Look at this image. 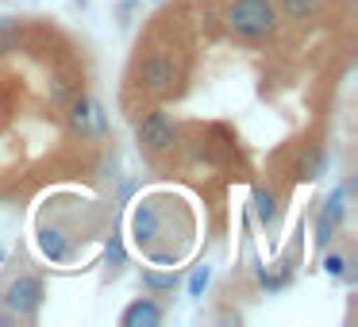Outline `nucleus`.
Instances as JSON below:
<instances>
[{
  "mask_svg": "<svg viewBox=\"0 0 358 327\" xmlns=\"http://www.w3.org/2000/svg\"><path fill=\"white\" fill-rule=\"evenodd\" d=\"M324 216L331 219V224L343 216V189H335V193H331V201H327V212H324Z\"/></svg>",
  "mask_w": 358,
  "mask_h": 327,
  "instance_id": "ddd939ff",
  "label": "nucleus"
},
{
  "mask_svg": "<svg viewBox=\"0 0 358 327\" xmlns=\"http://www.w3.org/2000/svg\"><path fill=\"white\" fill-rule=\"evenodd\" d=\"M4 304H8V312H16V316H31V312L43 304V281H39V277H20V281H12Z\"/></svg>",
  "mask_w": 358,
  "mask_h": 327,
  "instance_id": "20e7f679",
  "label": "nucleus"
},
{
  "mask_svg": "<svg viewBox=\"0 0 358 327\" xmlns=\"http://www.w3.org/2000/svg\"><path fill=\"white\" fill-rule=\"evenodd\" d=\"M0 262H4V250H0Z\"/></svg>",
  "mask_w": 358,
  "mask_h": 327,
  "instance_id": "f3484780",
  "label": "nucleus"
},
{
  "mask_svg": "<svg viewBox=\"0 0 358 327\" xmlns=\"http://www.w3.org/2000/svg\"><path fill=\"white\" fill-rule=\"evenodd\" d=\"M143 285L147 289H173L178 285V273H143Z\"/></svg>",
  "mask_w": 358,
  "mask_h": 327,
  "instance_id": "f8f14e48",
  "label": "nucleus"
},
{
  "mask_svg": "<svg viewBox=\"0 0 358 327\" xmlns=\"http://www.w3.org/2000/svg\"><path fill=\"white\" fill-rule=\"evenodd\" d=\"M120 258H124V250H120V242L112 239V242H108V262H120Z\"/></svg>",
  "mask_w": 358,
  "mask_h": 327,
  "instance_id": "dca6fc26",
  "label": "nucleus"
},
{
  "mask_svg": "<svg viewBox=\"0 0 358 327\" xmlns=\"http://www.w3.org/2000/svg\"><path fill=\"white\" fill-rule=\"evenodd\" d=\"M343 266H347V262H343L339 254H331V258H327V262H324V270L331 273V277H339V273H343Z\"/></svg>",
  "mask_w": 358,
  "mask_h": 327,
  "instance_id": "2eb2a0df",
  "label": "nucleus"
},
{
  "mask_svg": "<svg viewBox=\"0 0 358 327\" xmlns=\"http://www.w3.org/2000/svg\"><path fill=\"white\" fill-rule=\"evenodd\" d=\"M135 131H139V143L150 150V154H162V150L173 147V124L162 116V112H150V116H143Z\"/></svg>",
  "mask_w": 358,
  "mask_h": 327,
  "instance_id": "7ed1b4c3",
  "label": "nucleus"
},
{
  "mask_svg": "<svg viewBox=\"0 0 358 327\" xmlns=\"http://www.w3.org/2000/svg\"><path fill=\"white\" fill-rule=\"evenodd\" d=\"M316 8H320V0H281V12L289 20H308V16H316Z\"/></svg>",
  "mask_w": 358,
  "mask_h": 327,
  "instance_id": "6e6552de",
  "label": "nucleus"
},
{
  "mask_svg": "<svg viewBox=\"0 0 358 327\" xmlns=\"http://www.w3.org/2000/svg\"><path fill=\"white\" fill-rule=\"evenodd\" d=\"M120 324L124 327H158L162 324V308H158L155 300H135L131 308L120 316Z\"/></svg>",
  "mask_w": 358,
  "mask_h": 327,
  "instance_id": "39448f33",
  "label": "nucleus"
},
{
  "mask_svg": "<svg viewBox=\"0 0 358 327\" xmlns=\"http://www.w3.org/2000/svg\"><path fill=\"white\" fill-rule=\"evenodd\" d=\"M70 116H73V124H85V119H89V101H73Z\"/></svg>",
  "mask_w": 358,
  "mask_h": 327,
  "instance_id": "4468645a",
  "label": "nucleus"
},
{
  "mask_svg": "<svg viewBox=\"0 0 358 327\" xmlns=\"http://www.w3.org/2000/svg\"><path fill=\"white\" fill-rule=\"evenodd\" d=\"M255 212H258V219H262V224H270V219L278 216V201H273L270 189H258V193H255Z\"/></svg>",
  "mask_w": 358,
  "mask_h": 327,
  "instance_id": "9d476101",
  "label": "nucleus"
},
{
  "mask_svg": "<svg viewBox=\"0 0 358 327\" xmlns=\"http://www.w3.org/2000/svg\"><path fill=\"white\" fill-rule=\"evenodd\" d=\"M39 250H43L47 258H55V262H58V258H66V239H62V231H55V227H43V231H39Z\"/></svg>",
  "mask_w": 358,
  "mask_h": 327,
  "instance_id": "0eeeda50",
  "label": "nucleus"
},
{
  "mask_svg": "<svg viewBox=\"0 0 358 327\" xmlns=\"http://www.w3.org/2000/svg\"><path fill=\"white\" fill-rule=\"evenodd\" d=\"M16 43H20V24L8 16H0V54L16 50Z\"/></svg>",
  "mask_w": 358,
  "mask_h": 327,
  "instance_id": "1a4fd4ad",
  "label": "nucleus"
},
{
  "mask_svg": "<svg viewBox=\"0 0 358 327\" xmlns=\"http://www.w3.org/2000/svg\"><path fill=\"white\" fill-rule=\"evenodd\" d=\"M208 277H212L208 266H196L193 277H189V296H204V285H208Z\"/></svg>",
  "mask_w": 358,
  "mask_h": 327,
  "instance_id": "9b49d317",
  "label": "nucleus"
},
{
  "mask_svg": "<svg viewBox=\"0 0 358 327\" xmlns=\"http://www.w3.org/2000/svg\"><path fill=\"white\" fill-rule=\"evenodd\" d=\"M131 227H135V239L147 242V247H150V242L158 239V212L150 208V204H139V208H135Z\"/></svg>",
  "mask_w": 358,
  "mask_h": 327,
  "instance_id": "423d86ee",
  "label": "nucleus"
},
{
  "mask_svg": "<svg viewBox=\"0 0 358 327\" xmlns=\"http://www.w3.org/2000/svg\"><path fill=\"white\" fill-rule=\"evenodd\" d=\"M139 85L147 89V93H173V85H178V66H173V58L166 54H155L147 58V62L139 66Z\"/></svg>",
  "mask_w": 358,
  "mask_h": 327,
  "instance_id": "f03ea898",
  "label": "nucleus"
},
{
  "mask_svg": "<svg viewBox=\"0 0 358 327\" xmlns=\"http://www.w3.org/2000/svg\"><path fill=\"white\" fill-rule=\"evenodd\" d=\"M278 27L270 0H235L227 8V31L239 35V39H266Z\"/></svg>",
  "mask_w": 358,
  "mask_h": 327,
  "instance_id": "f257e3e1",
  "label": "nucleus"
}]
</instances>
